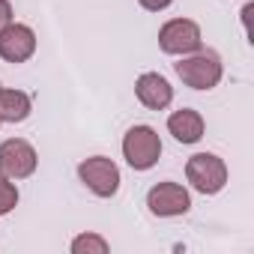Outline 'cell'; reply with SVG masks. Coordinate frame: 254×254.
Returning a JSON list of instances; mask_svg holds the SVG:
<instances>
[{
	"label": "cell",
	"instance_id": "cell-12",
	"mask_svg": "<svg viewBox=\"0 0 254 254\" xmlns=\"http://www.w3.org/2000/svg\"><path fill=\"white\" fill-rule=\"evenodd\" d=\"M72 251L75 254H105L108 251V242L102 236H96V233H84V236H78L72 242Z\"/></svg>",
	"mask_w": 254,
	"mask_h": 254
},
{
	"label": "cell",
	"instance_id": "cell-5",
	"mask_svg": "<svg viewBox=\"0 0 254 254\" xmlns=\"http://www.w3.org/2000/svg\"><path fill=\"white\" fill-rule=\"evenodd\" d=\"M147 206H150V212L159 215V218L186 215V212L191 209V194H189L180 183H159V186L150 189Z\"/></svg>",
	"mask_w": 254,
	"mask_h": 254
},
{
	"label": "cell",
	"instance_id": "cell-9",
	"mask_svg": "<svg viewBox=\"0 0 254 254\" xmlns=\"http://www.w3.org/2000/svg\"><path fill=\"white\" fill-rule=\"evenodd\" d=\"M135 93H138V102L150 111H165L174 99V87L159 72H144L135 84Z\"/></svg>",
	"mask_w": 254,
	"mask_h": 254
},
{
	"label": "cell",
	"instance_id": "cell-2",
	"mask_svg": "<svg viewBox=\"0 0 254 254\" xmlns=\"http://www.w3.org/2000/svg\"><path fill=\"white\" fill-rule=\"evenodd\" d=\"M123 156L135 171H150L162 156V141L150 126H132L123 138Z\"/></svg>",
	"mask_w": 254,
	"mask_h": 254
},
{
	"label": "cell",
	"instance_id": "cell-11",
	"mask_svg": "<svg viewBox=\"0 0 254 254\" xmlns=\"http://www.w3.org/2000/svg\"><path fill=\"white\" fill-rule=\"evenodd\" d=\"M33 105L24 90H0V123H24Z\"/></svg>",
	"mask_w": 254,
	"mask_h": 254
},
{
	"label": "cell",
	"instance_id": "cell-8",
	"mask_svg": "<svg viewBox=\"0 0 254 254\" xmlns=\"http://www.w3.org/2000/svg\"><path fill=\"white\" fill-rule=\"evenodd\" d=\"M36 51V33L27 24H9L0 33V57L6 63H24Z\"/></svg>",
	"mask_w": 254,
	"mask_h": 254
},
{
	"label": "cell",
	"instance_id": "cell-7",
	"mask_svg": "<svg viewBox=\"0 0 254 254\" xmlns=\"http://www.w3.org/2000/svg\"><path fill=\"white\" fill-rule=\"evenodd\" d=\"M159 48L165 54H191L200 48V27L191 18H174L159 30Z\"/></svg>",
	"mask_w": 254,
	"mask_h": 254
},
{
	"label": "cell",
	"instance_id": "cell-13",
	"mask_svg": "<svg viewBox=\"0 0 254 254\" xmlns=\"http://www.w3.org/2000/svg\"><path fill=\"white\" fill-rule=\"evenodd\" d=\"M18 206V189L15 183H9V177L0 174V215H6Z\"/></svg>",
	"mask_w": 254,
	"mask_h": 254
},
{
	"label": "cell",
	"instance_id": "cell-1",
	"mask_svg": "<svg viewBox=\"0 0 254 254\" xmlns=\"http://www.w3.org/2000/svg\"><path fill=\"white\" fill-rule=\"evenodd\" d=\"M177 75L191 90H212L221 81V57L209 48H197L177 63Z\"/></svg>",
	"mask_w": 254,
	"mask_h": 254
},
{
	"label": "cell",
	"instance_id": "cell-10",
	"mask_svg": "<svg viewBox=\"0 0 254 254\" xmlns=\"http://www.w3.org/2000/svg\"><path fill=\"white\" fill-rule=\"evenodd\" d=\"M168 132L180 141V144H197L203 138V117L191 108L174 111L168 117Z\"/></svg>",
	"mask_w": 254,
	"mask_h": 254
},
{
	"label": "cell",
	"instance_id": "cell-15",
	"mask_svg": "<svg viewBox=\"0 0 254 254\" xmlns=\"http://www.w3.org/2000/svg\"><path fill=\"white\" fill-rule=\"evenodd\" d=\"M138 3L144 6V9H150V12H162V9H168L174 0H138Z\"/></svg>",
	"mask_w": 254,
	"mask_h": 254
},
{
	"label": "cell",
	"instance_id": "cell-14",
	"mask_svg": "<svg viewBox=\"0 0 254 254\" xmlns=\"http://www.w3.org/2000/svg\"><path fill=\"white\" fill-rule=\"evenodd\" d=\"M9 24H12V6H9V0H0V33Z\"/></svg>",
	"mask_w": 254,
	"mask_h": 254
},
{
	"label": "cell",
	"instance_id": "cell-4",
	"mask_svg": "<svg viewBox=\"0 0 254 254\" xmlns=\"http://www.w3.org/2000/svg\"><path fill=\"white\" fill-rule=\"evenodd\" d=\"M78 177L96 197H114L120 191V168L105 156L84 159L78 165Z\"/></svg>",
	"mask_w": 254,
	"mask_h": 254
},
{
	"label": "cell",
	"instance_id": "cell-6",
	"mask_svg": "<svg viewBox=\"0 0 254 254\" xmlns=\"http://www.w3.org/2000/svg\"><path fill=\"white\" fill-rule=\"evenodd\" d=\"M36 150L21 141V138H9L0 144V174L9 180H24L36 171Z\"/></svg>",
	"mask_w": 254,
	"mask_h": 254
},
{
	"label": "cell",
	"instance_id": "cell-3",
	"mask_svg": "<svg viewBox=\"0 0 254 254\" xmlns=\"http://www.w3.org/2000/svg\"><path fill=\"white\" fill-rule=\"evenodd\" d=\"M186 177L200 194H218L227 183V165L212 153H197L186 162Z\"/></svg>",
	"mask_w": 254,
	"mask_h": 254
}]
</instances>
